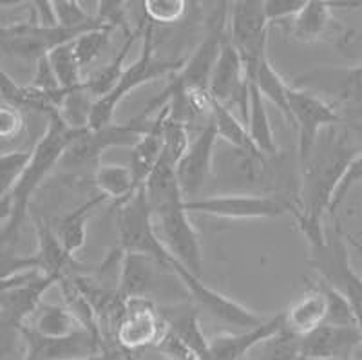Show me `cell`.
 <instances>
[{
	"label": "cell",
	"mask_w": 362,
	"mask_h": 360,
	"mask_svg": "<svg viewBox=\"0 0 362 360\" xmlns=\"http://www.w3.org/2000/svg\"><path fill=\"white\" fill-rule=\"evenodd\" d=\"M361 151L350 131L332 125L322 131L310 158L300 165L299 207L292 217L308 246L326 239L325 214L332 209L339 185Z\"/></svg>",
	"instance_id": "1"
},
{
	"label": "cell",
	"mask_w": 362,
	"mask_h": 360,
	"mask_svg": "<svg viewBox=\"0 0 362 360\" xmlns=\"http://www.w3.org/2000/svg\"><path fill=\"white\" fill-rule=\"evenodd\" d=\"M74 134H76V131L67 127V123L58 116V112L47 116L45 131L37 141V145L31 149V160H29L24 176L21 178L17 187L0 201V207H2V241L4 243L17 238L18 230L22 228L25 217H28L29 203L42 187L45 178L49 176L51 170L60 161H64Z\"/></svg>",
	"instance_id": "2"
},
{
	"label": "cell",
	"mask_w": 362,
	"mask_h": 360,
	"mask_svg": "<svg viewBox=\"0 0 362 360\" xmlns=\"http://www.w3.org/2000/svg\"><path fill=\"white\" fill-rule=\"evenodd\" d=\"M148 205L153 210V223L163 248L170 257L194 275H203V250L199 236L187 212L185 196L180 185H160L147 192Z\"/></svg>",
	"instance_id": "3"
},
{
	"label": "cell",
	"mask_w": 362,
	"mask_h": 360,
	"mask_svg": "<svg viewBox=\"0 0 362 360\" xmlns=\"http://www.w3.org/2000/svg\"><path fill=\"white\" fill-rule=\"evenodd\" d=\"M185 60H163L156 57V45H154V24L147 21L141 35V47L140 53L136 57L131 66L125 67L124 74L116 83L115 89L105 95L103 98L96 100L90 112L89 129L90 131H98V129L111 125L116 111H118L119 103L124 102L131 93L140 89L141 86L154 82L158 78H165L180 73Z\"/></svg>",
	"instance_id": "4"
},
{
	"label": "cell",
	"mask_w": 362,
	"mask_h": 360,
	"mask_svg": "<svg viewBox=\"0 0 362 360\" xmlns=\"http://www.w3.org/2000/svg\"><path fill=\"white\" fill-rule=\"evenodd\" d=\"M344 232L335 223L332 232L326 230V239L310 246L308 262L321 275L322 283L337 290L350 303L357 327L362 333V277L351 268ZM355 360H362V346Z\"/></svg>",
	"instance_id": "5"
},
{
	"label": "cell",
	"mask_w": 362,
	"mask_h": 360,
	"mask_svg": "<svg viewBox=\"0 0 362 360\" xmlns=\"http://www.w3.org/2000/svg\"><path fill=\"white\" fill-rule=\"evenodd\" d=\"M187 212L230 219V221H252V219H274L292 214L297 205L279 196H261L252 192H225L216 196L196 197L185 201Z\"/></svg>",
	"instance_id": "6"
},
{
	"label": "cell",
	"mask_w": 362,
	"mask_h": 360,
	"mask_svg": "<svg viewBox=\"0 0 362 360\" xmlns=\"http://www.w3.org/2000/svg\"><path fill=\"white\" fill-rule=\"evenodd\" d=\"M116 232L118 248L125 254H145L169 266L173 257L163 248L153 223V210L145 190H138L132 197L116 207Z\"/></svg>",
	"instance_id": "7"
},
{
	"label": "cell",
	"mask_w": 362,
	"mask_h": 360,
	"mask_svg": "<svg viewBox=\"0 0 362 360\" xmlns=\"http://www.w3.org/2000/svg\"><path fill=\"white\" fill-rule=\"evenodd\" d=\"M58 279L44 275L40 270H24L6 275L2 279V303L0 317L4 332L18 333L28 326L31 317L37 313L44 303V294H47Z\"/></svg>",
	"instance_id": "8"
},
{
	"label": "cell",
	"mask_w": 362,
	"mask_h": 360,
	"mask_svg": "<svg viewBox=\"0 0 362 360\" xmlns=\"http://www.w3.org/2000/svg\"><path fill=\"white\" fill-rule=\"evenodd\" d=\"M268 28L264 0H238L228 9V40L239 51L248 78L268 58Z\"/></svg>",
	"instance_id": "9"
},
{
	"label": "cell",
	"mask_w": 362,
	"mask_h": 360,
	"mask_svg": "<svg viewBox=\"0 0 362 360\" xmlns=\"http://www.w3.org/2000/svg\"><path fill=\"white\" fill-rule=\"evenodd\" d=\"M90 29H64L45 28L37 22H21V24L2 25V53L6 57L18 58L37 64L40 58L47 57L53 50L74 42Z\"/></svg>",
	"instance_id": "10"
},
{
	"label": "cell",
	"mask_w": 362,
	"mask_h": 360,
	"mask_svg": "<svg viewBox=\"0 0 362 360\" xmlns=\"http://www.w3.org/2000/svg\"><path fill=\"white\" fill-rule=\"evenodd\" d=\"M290 115H292V125L297 131V158L299 167L310 158L315 149L317 139L322 131L339 123V115L332 103L326 102L312 91L299 89L290 86Z\"/></svg>",
	"instance_id": "11"
},
{
	"label": "cell",
	"mask_w": 362,
	"mask_h": 360,
	"mask_svg": "<svg viewBox=\"0 0 362 360\" xmlns=\"http://www.w3.org/2000/svg\"><path fill=\"white\" fill-rule=\"evenodd\" d=\"M151 125H153V120L140 115L132 118L129 123H122V125L111 123V125L98 129V131H90V129L76 131L66 152L64 163L80 167V165L96 161L100 154H103V151L111 147H127V145L134 147L140 141L141 136L151 129Z\"/></svg>",
	"instance_id": "12"
},
{
	"label": "cell",
	"mask_w": 362,
	"mask_h": 360,
	"mask_svg": "<svg viewBox=\"0 0 362 360\" xmlns=\"http://www.w3.org/2000/svg\"><path fill=\"white\" fill-rule=\"evenodd\" d=\"M169 268L177 275L181 284L185 286L187 294H189L203 310L209 311L214 319L221 320V323L225 324H230V326L234 327H239V330H252V327L261 326V324L267 323V320L270 319V317L261 315V313L243 306V304L238 303V301L226 297L221 291H216L214 288L206 286L202 281V277L194 275L192 272L187 270L185 266H181L180 262H176L174 259L169 262Z\"/></svg>",
	"instance_id": "13"
},
{
	"label": "cell",
	"mask_w": 362,
	"mask_h": 360,
	"mask_svg": "<svg viewBox=\"0 0 362 360\" xmlns=\"http://www.w3.org/2000/svg\"><path fill=\"white\" fill-rule=\"evenodd\" d=\"M167 332V323L160 308L148 299H132L125 304V311L115 330L116 342L125 352L141 348H156Z\"/></svg>",
	"instance_id": "14"
},
{
	"label": "cell",
	"mask_w": 362,
	"mask_h": 360,
	"mask_svg": "<svg viewBox=\"0 0 362 360\" xmlns=\"http://www.w3.org/2000/svg\"><path fill=\"white\" fill-rule=\"evenodd\" d=\"M218 132L212 120L199 129V132L190 139L189 149L185 151L180 163L176 165V178L181 192L187 201L196 199L206 180L214 170L216 149H218Z\"/></svg>",
	"instance_id": "15"
},
{
	"label": "cell",
	"mask_w": 362,
	"mask_h": 360,
	"mask_svg": "<svg viewBox=\"0 0 362 360\" xmlns=\"http://www.w3.org/2000/svg\"><path fill=\"white\" fill-rule=\"evenodd\" d=\"M21 337L24 342L22 360H80L105 352L103 340L87 330L67 337H44L24 327Z\"/></svg>",
	"instance_id": "16"
},
{
	"label": "cell",
	"mask_w": 362,
	"mask_h": 360,
	"mask_svg": "<svg viewBox=\"0 0 362 360\" xmlns=\"http://www.w3.org/2000/svg\"><path fill=\"white\" fill-rule=\"evenodd\" d=\"M209 95L214 102L228 107L238 105L241 109L243 122H247L248 115V95H250V80H248L247 67L239 54V51L226 40L223 45L214 73L210 78ZM247 125V123H245Z\"/></svg>",
	"instance_id": "17"
},
{
	"label": "cell",
	"mask_w": 362,
	"mask_h": 360,
	"mask_svg": "<svg viewBox=\"0 0 362 360\" xmlns=\"http://www.w3.org/2000/svg\"><path fill=\"white\" fill-rule=\"evenodd\" d=\"M170 274L169 266L145 254H125L118 268V294L125 301L148 299L161 290V279Z\"/></svg>",
	"instance_id": "18"
},
{
	"label": "cell",
	"mask_w": 362,
	"mask_h": 360,
	"mask_svg": "<svg viewBox=\"0 0 362 360\" xmlns=\"http://www.w3.org/2000/svg\"><path fill=\"white\" fill-rule=\"evenodd\" d=\"M362 346V333L357 326L322 324L308 335L300 337L303 359L355 360Z\"/></svg>",
	"instance_id": "19"
},
{
	"label": "cell",
	"mask_w": 362,
	"mask_h": 360,
	"mask_svg": "<svg viewBox=\"0 0 362 360\" xmlns=\"http://www.w3.org/2000/svg\"><path fill=\"white\" fill-rule=\"evenodd\" d=\"M284 330L283 311L252 330H239L235 333H221L209 340L210 360H243L248 353L261 348L264 342L279 335Z\"/></svg>",
	"instance_id": "20"
},
{
	"label": "cell",
	"mask_w": 362,
	"mask_h": 360,
	"mask_svg": "<svg viewBox=\"0 0 362 360\" xmlns=\"http://www.w3.org/2000/svg\"><path fill=\"white\" fill-rule=\"evenodd\" d=\"M296 87L312 91V93H317L319 89L326 91L328 95L342 102L362 107V64L357 67H348V69L312 71L299 76Z\"/></svg>",
	"instance_id": "21"
},
{
	"label": "cell",
	"mask_w": 362,
	"mask_h": 360,
	"mask_svg": "<svg viewBox=\"0 0 362 360\" xmlns=\"http://www.w3.org/2000/svg\"><path fill=\"white\" fill-rule=\"evenodd\" d=\"M284 315V330L297 337H305L326 324L328 319V297L319 283L300 294L286 310Z\"/></svg>",
	"instance_id": "22"
},
{
	"label": "cell",
	"mask_w": 362,
	"mask_h": 360,
	"mask_svg": "<svg viewBox=\"0 0 362 360\" xmlns=\"http://www.w3.org/2000/svg\"><path fill=\"white\" fill-rule=\"evenodd\" d=\"M37 268L44 275L58 279V283L67 277V272L74 265V257L66 252L64 245L58 239L57 232L44 221H37Z\"/></svg>",
	"instance_id": "23"
},
{
	"label": "cell",
	"mask_w": 362,
	"mask_h": 360,
	"mask_svg": "<svg viewBox=\"0 0 362 360\" xmlns=\"http://www.w3.org/2000/svg\"><path fill=\"white\" fill-rule=\"evenodd\" d=\"M247 129L252 141L257 147V151L263 152L267 158H272L279 152L276 141V134L272 129L270 116H268L267 100L261 95L254 82L250 80V95H248V115H247Z\"/></svg>",
	"instance_id": "24"
},
{
	"label": "cell",
	"mask_w": 362,
	"mask_h": 360,
	"mask_svg": "<svg viewBox=\"0 0 362 360\" xmlns=\"http://www.w3.org/2000/svg\"><path fill=\"white\" fill-rule=\"evenodd\" d=\"M105 201L107 199H105L102 194H98V196L90 197L86 203L76 207L73 212H69L58 221L54 232H57L58 239H60V243H62L64 248H66V252L71 257H74V254L80 252V250L83 248V245H86L87 221H89V216L93 214V210H95L96 207H100L102 203H105Z\"/></svg>",
	"instance_id": "25"
},
{
	"label": "cell",
	"mask_w": 362,
	"mask_h": 360,
	"mask_svg": "<svg viewBox=\"0 0 362 360\" xmlns=\"http://www.w3.org/2000/svg\"><path fill=\"white\" fill-rule=\"evenodd\" d=\"M145 24H147V22H141L140 28L125 37V42L122 44V47L118 50L116 57L112 58L109 64H105L102 69L96 71L95 74H90V76L87 78L86 89L89 91V95L93 96V98H103V96L109 95V93L115 89L116 83L119 82V78H122V74H124L125 71V62H127L129 51H131V47L134 45L136 38L140 37V35H144Z\"/></svg>",
	"instance_id": "26"
},
{
	"label": "cell",
	"mask_w": 362,
	"mask_h": 360,
	"mask_svg": "<svg viewBox=\"0 0 362 360\" xmlns=\"http://www.w3.org/2000/svg\"><path fill=\"white\" fill-rule=\"evenodd\" d=\"M332 21V8L326 0H308L306 6L288 22V33L292 38L310 44L325 35Z\"/></svg>",
	"instance_id": "27"
},
{
	"label": "cell",
	"mask_w": 362,
	"mask_h": 360,
	"mask_svg": "<svg viewBox=\"0 0 362 360\" xmlns=\"http://www.w3.org/2000/svg\"><path fill=\"white\" fill-rule=\"evenodd\" d=\"M25 327L44 337H67L83 330L69 308L51 303H42Z\"/></svg>",
	"instance_id": "28"
},
{
	"label": "cell",
	"mask_w": 362,
	"mask_h": 360,
	"mask_svg": "<svg viewBox=\"0 0 362 360\" xmlns=\"http://www.w3.org/2000/svg\"><path fill=\"white\" fill-rule=\"evenodd\" d=\"M210 120L214 123L218 138L223 144L228 145L232 149L245 152H254V154H263L257 151V147L252 141L248 129L245 122L238 118L228 107L221 105L218 102H212V109H210ZM264 156V154H263Z\"/></svg>",
	"instance_id": "29"
},
{
	"label": "cell",
	"mask_w": 362,
	"mask_h": 360,
	"mask_svg": "<svg viewBox=\"0 0 362 360\" xmlns=\"http://www.w3.org/2000/svg\"><path fill=\"white\" fill-rule=\"evenodd\" d=\"M95 187L98 194L116 207L138 192L131 168L125 165H100L95 172Z\"/></svg>",
	"instance_id": "30"
},
{
	"label": "cell",
	"mask_w": 362,
	"mask_h": 360,
	"mask_svg": "<svg viewBox=\"0 0 362 360\" xmlns=\"http://www.w3.org/2000/svg\"><path fill=\"white\" fill-rule=\"evenodd\" d=\"M248 80H252L257 86V89L261 91V95L264 96V100L272 102L279 109V112L284 116L286 122L292 123L288 103L290 83L274 69V66L270 64V58H264L263 64L254 73V76H250Z\"/></svg>",
	"instance_id": "31"
},
{
	"label": "cell",
	"mask_w": 362,
	"mask_h": 360,
	"mask_svg": "<svg viewBox=\"0 0 362 360\" xmlns=\"http://www.w3.org/2000/svg\"><path fill=\"white\" fill-rule=\"evenodd\" d=\"M47 60H49L54 76L64 91H74L86 86V80L82 78L83 67L80 66L78 57L74 53L73 42L51 51L47 54Z\"/></svg>",
	"instance_id": "32"
},
{
	"label": "cell",
	"mask_w": 362,
	"mask_h": 360,
	"mask_svg": "<svg viewBox=\"0 0 362 360\" xmlns=\"http://www.w3.org/2000/svg\"><path fill=\"white\" fill-rule=\"evenodd\" d=\"M53 9L58 28L95 29L103 25L98 18L89 15L80 0H53Z\"/></svg>",
	"instance_id": "33"
},
{
	"label": "cell",
	"mask_w": 362,
	"mask_h": 360,
	"mask_svg": "<svg viewBox=\"0 0 362 360\" xmlns=\"http://www.w3.org/2000/svg\"><path fill=\"white\" fill-rule=\"evenodd\" d=\"M111 31V28L102 25V28L90 29V31H87V33H83L82 37H78L73 42L74 53L78 57L80 66H90L102 54V51L109 45Z\"/></svg>",
	"instance_id": "34"
},
{
	"label": "cell",
	"mask_w": 362,
	"mask_h": 360,
	"mask_svg": "<svg viewBox=\"0 0 362 360\" xmlns=\"http://www.w3.org/2000/svg\"><path fill=\"white\" fill-rule=\"evenodd\" d=\"M29 160H31V151H11L2 154L0 158V194L2 197L8 196L17 187L28 168Z\"/></svg>",
	"instance_id": "35"
},
{
	"label": "cell",
	"mask_w": 362,
	"mask_h": 360,
	"mask_svg": "<svg viewBox=\"0 0 362 360\" xmlns=\"http://www.w3.org/2000/svg\"><path fill=\"white\" fill-rule=\"evenodd\" d=\"M254 360H303L300 337L283 330L261 346V353Z\"/></svg>",
	"instance_id": "36"
},
{
	"label": "cell",
	"mask_w": 362,
	"mask_h": 360,
	"mask_svg": "<svg viewBox=\"0 0 362 360\" xmlns=\"http://www.w3.org/2000/svg\"><path fill=\"white\" fill-rule=\"evenodd\" d=\"M187 6L185 0H145L141 8L151 24L169 25L185 17Z\"/></svg>",
	"instance_id": "37"
},
{
	"label": "cell",
	"mask_w": 362,
	"mask_h": 360,
	"mask_svg": "<svg viewBox=\"0 0 362 360\" xmlns=\"http://www.w3.org/2000/svg\"><path fill=\"white\" fill-rule=\"evenodd\" d=\"M156 349L160 352V355H163L165 359L169 360H205L187 340L181 339L169 326H167L165 335L158 342Z\"/></svg>",
	"instance_id": "38"
},
{
	"label": "cell",
	"mask_w": 362,
	"mask_h": 360,
	"mask_svg": "<svg viewBox=\"0 0 362 360\" xmlns=\"http://www.w3.org/2000/svg\"><path fill=\"white\" fill-rule=\"evenodd\" d=\"M96 18H98L103 25H107V28H124L127 33H132L127 25V4H125V2H112V0L98 2Z\"/></svg>",
	"instance_id": "39"
},
{
	"label": "cell",
	"mask_w": 362,
	"mask_h": 360,
	"mask_svg": "<svg viewBox=\"0 0 362 360\" xmlns=\"http://www.w3.org/2000/svg\"><path fill=\"white\" fill-rule=\"evenodd\" d=\"M308 0H264V13L270 24L274 22H290Z\"/></svg>",
	"instance_id": "40"
},
{
	"label": "cell",
	"mask_w": 362,
	"mask_h": 360,
	"mask_svg": "<svg viewBox=\"0 0 362 360\" xmlns=\"http://www.w3.org/2000/svg\"><path fill=\"white\" fill-rule=\"evenodd\" d=\"M35 89L42 91L45 95H58V93H62V87L58 83L57 76H54V71L51 67L49 60L47 57L40 58V60L35 64V71H33V80L29 83Z\"/></svg>",
	"instance_id": "41"
},
{
	"label": "cell",
	"mask_w": 362,
	"mask_h": 360,
	"mask_svg": "<svg viewBox=\"0 0 362 360\" xmlns=\"http://www.w3.org/2000/svg\"><path fill=\"white\" fill-rule=\"evenodd\" d=\"M358 183H362V151L358 152L357 158L351 161V165L348 167V170H346L344 178H342L337 192H335L334 196V201H332V209H329V212H334V210L341 205L342 201L346 199L348 192Z\"/></svg>",
	"instance_id": "42"
},
{
	"label": "cell",
	"mask_w": 362,
	"mask_h": 360,
	"mask_svg": "<svg viewBox=\"0 0 362 360\" xmlns=\"http://www.w3.org/2000/svg\"><path fill=\"white\" fill-rule=\"evenodd\" d=\"M24 129V116L21 109L2 103L0 107V136L4 139H15Z\"/></svg>",
	"instance_id": "43"
},
{
	"label": "cell",
	"mask_w": 362,
	"mask_h": 360,
	"mask_svg": "<svg viewBox=\"0 0 362 360\" xmlns=\"http://www.w3.org/2000/svg\"><path fill=\"white\" fill-rule=\"evenodd\" d=\"M328 6L332 9H357L361 8L362 2H339V0H334V2H328Z\"/></svg>",
	"instance_id": "44"
},
{
	"label": "cell",
	"mask_w": 362,
	"mask_h": 360,
	"mask_svg": "<svg viewBox=\"0 0 362 360\" xmlns=\"http://www.w3.org/2000/svg\"><path fill=\"white\" fill-rule=\"evenodd\" d=\"M119 359V353L111 352V349H105L103 353L96 356H90V359H80V360H118Z\"/></svg>",
	"instance_id": "45"
},
{
	"label": "cell",
	"mask_w": 362,
	"mask_h": 360,
	"mask_svg": "<svg viewBox=\"0 0 362 360\" xmlns=\"http://www.w3.org/2000/svg\"><path fill=\"white\" fill-rule=\"evenodd\" d=\"M344 238H346V243H348V245L354 246V248L357 250L358 254L362 255V243H361V241H357V239H355L354 236H350V233H344Z\"/></svg>",
	"instance_id": "46"
},
{
	"label": "cell",
	"mask_w": 362,
	"mask_h": 360,
	"mask_svg": "<svg viewBox=\"0 0 362 360\" xmlns=\"http://www.w3.org/2000/svg\"><path fill=\"white\" fill-rule=\"evenodd\" d=\"M303 360H339V359H303Z\"/></svg>",
	"instance_id": "47"
},
{
	"label": "cell",
	"mask_w": 362,
	"mask_h": 360,
	"mask_svg": "<svg viewBox=\"0 0 362 360\" xmlns=\"http://www.w3.org/2000/svg\"><path fill=\"white\" fill-rule=\"evenodd\" d=\"M124 360H134V359H132V356H129V355H127V356H125Z\"/></svg>",
	"instance_id": "48"
}]
</instances>
